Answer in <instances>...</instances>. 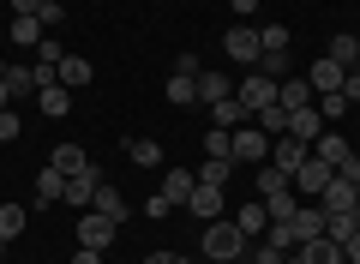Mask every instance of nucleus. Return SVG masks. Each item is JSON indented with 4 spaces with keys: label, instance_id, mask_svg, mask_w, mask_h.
<instances>
[{
    "label": "nucleus",
    "instance_id": "5701e85b",
    "mask_svg": "<svg viewBox=\"0 0 360 264\" xmlns=\"http://www.w3.org/2000/svg\"><path fill=\"white\" fill-rule=\"evenodd\" d=\"M319 210H354V187H348V180H342V175H336V180H330V187H324V192H319Z\"/></svg>",
    "mask_w": 360,
    "mask_h": 264
},
{
    "label": "nucleus",
    "instance_id": "58836bf2",
    "mask_svg": "<svg viewBox=\"0 0 360 264\" xmlns=\"http://www.w3.org/2000/svg\"><path fill=\"white\" fill-rule=\"evenodd\" d=\"M18 132H25V120H18V114H13V108H0V144H13V139H18Z\"/></svg>",
    "mask_w": 360,
    "mask_h": 264
},
{
    "label": "nucleus",
    "instance_id": "0eeeda50",
    "mask_svg": "<svg viewBox=\"0 0 360 264\" xmlns=\"http://www.w3.org/2000/svg\"><path fill=\"white\" fill-rule=\"evenodd\" d=\"M234 96H240V108H246V114H258V108H270V102H276V78H264V73H246Z\"/></svg>",
    "mask_w": 360,
    "mask_h": 264
},
{
    "label": "nucleus",
    "instance_id": "4d7b16f0",
    "mask_svg": "<svg viewBox=\"0 0 360 264\" xmlns=\"http://www.w3.org/2000/svg\"><path fill=\"white\" fill-rule=\"evenodd\" d=\"M283 264H288V258H283Z\"/></svg>",
    "mask_w": 360,
    "mask_h": 264
},
{
    "label": "nucleus",
    "instance_id": "cd10ccee",
    "mask_svg": "<svg viewBox=\"0 0 360 264\" xmlns=\"http://www.w3.org/2000/svg\"><path fill=\"white\" fill-rule=\"evenodd\" d=\"M162 96L174 102V108H193V102H198V78H180V73H174V78L162 84Z\"/></svg>",
    "mask_w": 360,
    "mask_h": 264
},
{
    "label": "nucleus",
    "instance_id": "aec40b11",
    "mask_svg": "<svg viewBox=\"0 0 360 264\" xmlns=\"http://www.w3.org/2000/svg\"><path fill=\"white\" fill-rule=\"evenodd\" d=\"M49 163H54V168H60V175H66V180H72V175H84V168H96V163H90V156H84V151H78V144H54V156H49Z\"/></svg>",
    "mask_w": 360,
    "mask_h": 264
},
{
    "label": "nucleus",
    "instance_id": "6ab92c4d",
    "mask_svg": "<svg viewBox=\"0 0 360 264\" xmlns=\"http://www.w3.org/2000/svg\"><path fill=\"white\" fill-rule=\"evenodd\" d=\"M6 90L13 102H37V66H6Z\"/></svg>",
    "mask_w": 360,
    "mask_h": 264
},
{
    "label": "nucleus",
    "instance_id": "3c124183",
    "mask_svg": "<svg viewBox=\"0 0 360 264\" xmlns=\"http://www.w3.org/2000/svg\"><path fill=\"white\" fill-rule=\"evenodd\" d=\"M0 108H13V90H6V78H0Z\"/></svg>",
    "mask_w": 360,
    "mask_h": 264
},
{
    "label": "nucleus",
    "instance_id": "4c0bfd02",
    "mask_svg": "<svg viewBox=\"0 0 360 264\" xmlns=\"http://www.w3.org/2000/svg\"><path fill=\"white\" fill-rule=\"evenodd\" d=\"M37 18H42V30H54V25H66V6H60V0H42Z\"/></svg>",
    "mask_w": 360,
    "mask_h": 264
},
{
    "label": "nucleus",
    "instance_id": "c03bdc74",
    "mask_svg": "<svg viewBox=\"0 0 360 264\" xmlns=\"http://www.w3.org/2000/svg\"><path fill=\"white\" fill-rule=\"evenodd\" d=\"M336 175H342V180H348V187H360V156H348V163H342V168H336Z\"/></svg>",
    "mask_w": 360,
    "mask_h": 264
},
{
    "label": "nucleus",
    "instance_id": "2eb2a0df",
    "mask_svg": "<svg viewBox=\"0 0 360 264\" xmlns=\"http://www.w3.org/2000/svg\"><path fill=\"white\" fill-rule=\"evenodd\" d=\"M312 156H319V163H330V168H342L348 156H354V144H348L342 132H319V139H312Z\"/></svg>",
    "mask_w": 360,
    "mask_h": 264
},
{
    "label": "nucleus",
    "instance_id": "9d476101",
    "mask_svg": "<svg viewBox=\"0 0 360 264\" xmlns=\"http://www.w3.org/2000/svg\"><path fill=\"white\" fill-rule=\"evenodd\" d=\"M96 187H103V168H84V175H72V180H66V199H60V204H72V210H90Z\"/></svg>",
    "mask_w": 360,
    "mask_h": 264
},
{
    "label": "nucleus",
    "instance_id": "dca6fc26",
    "mask_svg": "<svg viewBox=\"0 0 360 264\" xmlns=\"http://www.w3.org/2000/svg\"><path fill=\"white\" fill-rule=\"evenodd\" d=\"M360 234V210H324V240H354Z\"/></svg>",
    "mask_w": 360,
    "mask_h": 264
},
{
    "label": "nucleus",
    "instance_id": "f3484780",
    "mask_svg": "<svg viewBox=\"0 0 360 264\" xmlns=\"http://www.w3.org/2000/svg\"><path fill=\"white\" fill-rule=\"evenodd\" d=\"M66 199V175H60V168H42V175H37V210H49V204H60Z\"/></svg>",
    "mask_w": 360,
    "mask_h": 264
},
{
    "label": "nucleus",
    "instance_id": "423d86ee",
    "mask_svg": "<svg viewBox=\"0 0 360 264\" xmlns=\"http://www.w3.org/2000/svg\"><path fill=\"white\" fill-rule=\"evenodd\" d=\"M307 156H312V144H307V139H295V132H283V139H270V163L283 168L288 180H295V168L307 163Z\"/></svg>",
    "mask_w": 360,
    "mask_h": 264
},
{
    "label": "nucleus",
    "instance_id": "c85d7f7f",
    "mask_svg": "<svg viewBox=\"0 0 360 264\" xmlns=\"http://www.w3.org/2000/svg\"><path fill=\"white\" fill-rule=\"evenodd\" d=\"M90 78H96V66H90L84 54H66V61H60V84H66V90H72V84H90Z\"/></svg>",
    "mask_w": 360,
    "mask_h": 264
},
{
    "label": "nucleus",
    "instance_id": "09e8293b",
    "mask_svg": "<svg viewBox=\"0 0 360 264\" xmlns=\"http://www.w3.org/2000/svg\"><path fill=\"white\" fill-rule=\"evenodd\" d=\"M229 6H234V18H252L258 13V0H229Z\"/></svg>",
    "mask_w": 360,
    "mask_h": 264
},
{
    "label": "nucleus",
    "instance_id": "ea45409f",
    "mask_svg": "<svg viewBox=\"0 0 360 264\" xmlns=\"http://www.w3.org/2000/svg\"><path fill=\"white\" fill-rule=\"evenodd\" d=\"M168 210H174V204H168V199H162V192H150V199H144V216H150V222H162V216H168Z\"/></svg>",
    "mask_w": 360,
    "mask_h": 264
},
{
    "label": "nucleus",
    "instance_id": "393cba45",
    "mask_svg": "<svg viewBox=\"0 0 360 264\" xmlns=\"http://www.w3.org/2000/svg\"><path fill=\"white\" fill-rule=\"evenodd\" d=\"M127 156H132V168H162V144L156 139H127Z\"/></svg>",
    "mask_w": 360,
    "mask_h": 264
},
{
    "label": "nucleus",
    "instance_id": "a18cd8bd",
    "mask_svg": "<svg viewBox=\"0 0 360 264\" xmlns=\"http://www.w3.org/2000/svg\"><path fill=\"white\" fill-rule=\"evenodd\" d=\"M37 6L42 0H13V18H37Z\"/></svg>",
    "mask_w": 360,
    "mask_h": 264
},
{
    "label": "nucleus",
    "instance_id": "4be33fe9",
    "mask_svg": "<svg viewBox=\"0 0 360 264\" xmlns=\"http://www.w3.org/2000/svg\"><path fill=\"white\" fill-rule=\"evenodd\" d=\"M288 132H295V139H319V132H324V114L319 108H295V114H288Z\"/></svg>",
    "mask_w": 360,
    "mask_h": 264
},
{
    "label": "nucleus",
    "instance_id": "39448f33",
    "mask_svg": "<svg viewBox=\"0 0 360 264\" xmlns=\"http://www.w3.org/2000/svg\"><path fill=\"white\" fill-rule=\"evenodd\" d=\"M234 163H252V168L270 163V139L258 126H234Z\"/></svg>",
    "mask_w": 360,
    "mask_h": 264
},
{
    "label": "nucleus",
    "instance_id": "49530a36",
    "mask_svg": "<svg viewBox=\"0 0 360 264\" xmlns=\"http://www.w3.org/2000/svg\"><path fill=\"white\" fill-rule=\"evenodd\" d=\"M144 264H193V258H180V252H150Z\"/></svg>",
    "mask_w": 360,
    "mask_h": 264
},
{
    "label": "nucleus",
    "instance_id": "f257e3e1",
    "mask_svg": "<svg viewBox=\"0 0 360 264\" xmlns=\"http://www.w3.org/2000/svg\"><path fill=\"white\" fill-rule=\"evenodd\" d=\"M246 246H252V240H246L240 228L229 222V216L205 222V234H198V252H205L210 264H240V258H246Z\"/></svg>",
    "mask_w": 360,
    "mask_h": 264
},
{
    "label": "nucleus",
    "instance_id": "7ed1b4c3",
    "mask_svg": "<svg viewBox=\"0 0 360 264\" xmlns=\"http://www.w3.org/2000/svg\"><path fill=\"white\" fill-rule=\"evenodd\" d=\"M330 180H336V168L319 163V156H307V163L295 168V199H300V204H319V192L330 187Z\"/></svg>",
    "mask_w": 360,
    "mask_h": 264
},
{
    "label": "nucleus",
    "instance_id": "8fccbe9b",
    "mask_svg": "<svg viewBox=\"0 0 360 264\" xmlns=\"http://www.w3.org/2000/svg\"><path fill=\"white\" fill-rule=\"evenodd\" d=\"M72 264H103V252H90V246H78V258Z\"/></svg>",
    "mask_w": 360,
    "mask_h": 264
},
{
    "label": "nucleus",
    "instance_id": "5fc2aeb1",
    "mask_svg": "<svg viewBox=\"0 0 360 264\" xmlns=\"http://www.w3.org/2000/svg\"><path fill=\"white\" fill-rule=\"evenodd\" d=\"M0 204H6V199H0Z\"/></svg>",
    "mask_w": 360,
    "mask_h": 264
},
{
    "label": "nucleus",
    "instance_id": "a211bd4d",
    "mask_svg": "<svg viewBox=\"0 0 360 264\" xmlns=\"http://www.w3.org/2000/svg\"><path fill=\"white\" fill-rule=\"evenodd\" d=\"M37 108L49 114V120H66V108H72V90H66V84H42V90H37Z\"/></svg>",
    "mask_w": 360,
    "mask_h": 264
},
{
    "label": "nucleus",
    "instance_id": "b1692460",
    "mask_svg": "<svg viewBox=\"0 0 360 264\" xmlns=\"http://www.w3.org/2000/svg\"><path fill=\"white\" fill-rule=\"evenodd\" d=\"M90 210H103V216H115V222H127V199H120V187H96V199H90Z\"/></svg>",
    "mask_w": 360,
    "mask_h": 264
},
{
    "label": "nucleus",
    "instance_id": "6e6552de",
    "mask_svg": "<svg viewBox=\"0 0 360 264\" xmlns=\"http://www.w3.org/2000/svg\"><path fill=\"white\" fill-rule=\"evenodd\" d=\"M342 78H348V66H336L330 54H319V61L307 66V84H312V96H324V90H342Z\"/></svg>",
    "mask_w": 360,
    "mask_h": 264
},
{
    "label": "nucleus",
    "instance_id": "412c9836",
    "mask_svg": "<svg viewBox=\"0 0 360 264\" xmlns=\"http://www.w3.org/2000/svg\"><path fill=\"white\" fill-rule=\"evenodd\" d=\"M246 120H252V114L240 108V96H222V102H210V126H229V132H234V126H246Z\"/></svg>",
    "mask_w": 360,
    "mask_h": 264
},
{
    "label": "nucleus",
    "instance_id": "7c9ffc66",
    "mask_svg": "<svg viewBox=\"0 0 360 264\" xmlns=\"http://www.w3.org/2000/svg\"><path fill=\"white\" fill-rule=\"evenodd\" d=\"M324 54H330L336 66H360V37H330V42H324Z\"/></svg>",
    "mask_w": 360,
    "mask_h": 264
},
{
    "label": "nucleus",
    "instance_id": "de8ad7c7",
    "mask_svg": "<svg viewBox=\"0 0 360 264\" xmlns=\"http://www.w3.org/2000/svg\"><path fill=\"white\" fill-rule=\"evenodd\" d=\"M342 264H360V234H354V240H342Z\"/></svg>",
    "mask_w": 360,
    "mask_h": 264
},
{
    "label": "nucleus",
    "instance_id": "20e7f679",
    "mask_svg": "<svg viewBox=\"0 0 360 264\" xmlns=\"http://www.w3.org/2000/svg\"><path fill=\"white\" fill-rule=\"evenodd\" d=\"M222 49H229V61H240V66H258V54H264V42H258V25H229V37H222Z\"/></svg>",
    "mask_w": 360,
    "mask_h": 264
},
{
    "label": "nucleus",
    "instance_id": "f8f14e48",
    "mask_svg": "<svg viewBox=\"0 0 360 264\" xmlns=\"http://www.w3.org/2000/svg\"><path fill=\"white\" fill-rule=\"evenodd\" d=\"M186 216H198V222H217V216H222V187H205V180H198L193 199H186Z\"/></svg>",
    "mask_w": 360,
    "mask_h": 264
},
{
    "label": "nucleus",
    "instance_id": "c9c22d12",
    "mask_svg": "<svg viewBox=\"0 0 360 264\" xmlns=\"http://www.w3.org/2000/svg\"><path fill=\"white\" fill-rule=\"evenodd\" d=\"M258 42L264 54H288V25H258Z\"/></svg>",
    "mask_w": 360,
    "mask_h": 264
},
{
    "label": "nucleus",
    "instance_id": "9b49d317",
    "mask_svg": "<svg viewBox=\"0 0 360 264\" xmlns=\"http://www.w3.org/2000/svg\"><path fill=\"white\" fill-rule=\"evenodd\" d=\"M276 102H283V108L295 114V108H312V102H319V96H312V84H307V73H288L283 84H276Z\"/></svg>",
    "mask_w": 360,
    "mask_h": 264
},
{
    "label": "nucleus",
    "instance_id": "2f4dec72",
    "mask_svg": "<svg viewBox=\"0 0 360 264\" xmlns=\"http://www.w3.org/2000/svg\"><path fill=\"white\" fill-rule=\"evenodd\" d=\"M205 156H222V163H234V132H229V126H210V132H205Z\"/></svg>",
    "mask_w": 360,
    "mask_h": 264
},
{
    "label": "nucleus",
    "instance_id": "37998d69",
    "mask_svg": "<svg viewBox=\"0 0 360 264\" xmlns=\"http://www.w3.org/2000/svg\"><path fill=\"white\" fill-rule=\"evenodd\" d=\"M342 96H348V102H360V66H348V78H342Z\"/></svg>",
    "mask_w": 360,
    "mask_h": 264
},
{
    "label": "nucleus",
    "instance_id": "1a4fd4ad",
    "mask_svg": "<svg viewBox=\"0 0 360 264\" xmlns=\"http://www.w3.org/2000/svg\"><path fill=\"white\" fill-rule=\"evenodd\" d=\"M229 222L240 228L246 240H264V234H270V210H264V199H252V204H240V210H234Z\"/></svg>",
    "mask_w": 360,
    "mask_h": 264
},
{
    "label": "nucleus",
    "instance_id": "72a5a7b5",
    "mask_svg": "<svg viewBox=\"0 0 360 264\" xmlns=\"http://www.w3.org/2000/svg\"><path fill=\"white\" fill-rule=\"evenodd\" d=\"M229 168H234V163H222V156H205V163H198V180H205V187H229Z\"/></svg>",
    "mask_w": 360,
    "mask_h": 264
},
{
    "label": "nucleus",
    "instance_id": "6e6d98bb",
    "mask_svg": "<svg viewBox=\"0 0 360 264\" xmlns=\"http://www.w3.org/2000/svg\"><path fill=\"white\" fill-rule=\"evenodd\" d=\"M354 37H360V30H354Z\"/></svg>",
    "mask_w": 360,
    "mask_h": 264
},
{
    "label": "nucleus",
    "instance_id": "e433bc0d",
    "mask_svg": "<svg viewBox=\"0 0 360 264\" xmlns=\"http://www.w3.org/2000/svg\"><path fill=\"white\" fill-rule=\"evenodd\" d=\"M60 61H66V49H60L54 37H42V42H37V66H49V73H60Z\"/></svg>",
    "mask_w": 360,
    "mask_h": 264
},
{
    "label": "nucleus",
    "instance_id": "a878e982",
    "mask_svg": "<svg viewBox=\"0 0 360 264\" xmlns=\"http://www.w3.org/2000/svg\"><path fill=\"white\" fill-rule=\"evenodd\" d=\"M252 120H258V132H264V139H283V132H288V108H283V102H270V108H258Z\"/></svg>",
    "mask_w": 360,
    "mask_h": 264
},
{
    "label": "nucleus",
    "instance_id": "864d4df0",
    "mask_svg": "<svg viewBox=\"0 0 360 264\" xmlns=\"http://www.w3.org/2000/svg\"><path fill=\"white\" fill-rule=\"evenodd\" d=\"M0 78H6V61H0Z\"/></svg>",
    "mask_w": 360,
    "mask_h": 264
},
{
    "label": "nucleus",
    "instance_id": "603ef678",
    "mask_svg": "<svg viewBox=\"0 0 360 264\" xmlns=\"http://www.w3.org/2000/svg\"><path fill=\"white\" fill-rule=\"evenodd\" d=\"M354 210H360V187H354Z\"/></svg>",
    "mask_w": 360,
    "mask_h": 264
},
{
    "label": "nucleus",
    "instance_id": "79ce46f5",
    "mask_svg": "<svg viewBox=\"0 0 360 264\" xmlns=\"http://www.w3.org/2000/svg\"><path fill=\"white\" fill-rule=\"evenodd\" d=\"M174 73H180V78H198L205 66H198V54H180V61H174Z\"/></svg>",
    "mask_w": 360,
    "mask_h": 264
},
{
    "label": "nucleus",
    "instance_id": "f03ea898",
    "mask_svg": "<svg viewBox=\"0 0 360 264\" xmlns=\"http://www.w3.org/2000/svg\"><path fill=\"white\" fill-rule=\"evenodd\" d=\"M115 234H120V222H115V216H103V210H78V246L108 252V246H115Z\"/></svg>",
    "mask_w": 360,
    "mask_h": 264
},
{
    "label": "nucleus",
    "instance_id": "ddd939ff",
    "mask_svg": "<svg viewBox=\"0 0 360 264\" xmlns=\"http://www.w3.org/2000/svg\"><path fill=\"white\" fill-rule=\"evenodd\" d=\"M288 264H342V246H336V240H307V246H295L288 252Z\"/></svg>",
    "mask_w": 360,
    "mask_h": 264
},
{
    "label": "nucleus",
    "instance_id": "473e14b6",
    "mask_svg": "<svg viewBox=\"0 0 360 264\" xmlns=\"http://www.w3.org/2000/svg\"><path fill=\"white\" fill-rule=\"evenodd\" d=\"M312 108H319V114H324V120H342V114H348V108H354V102H348V96H342V90H324V96H319V102H312Z\"/></svg>",
    "mask_w": 360,
    "mask_h": 264
},
{
    "label": "nucleus",
    "instance_id": "f704fd0d",
    "mask_svg": "<svg viewBox=\"0 0 360 264\" xmlns=\"http://www.w3.org/2000/svg\"><path fill=\"white\" fill-rule=\"evenodd\" d=\"M13 42L18 49H37L42 42V18H13Z\"/></svg>",
    "mask_w": 360,
    "mask_h": 264
},
{
    "label": "nucleus",
    "instance_id": "c756f323",
    "mask_svg": "<svg viewBox=\"0 0 360 264\" xmlns=\"http://www.w3.org/2000/svg\"><path fill=\"white\" fill-rule=\"evenodd\" d=\"M222 96H234V90H229V73H198V102L210 108V102H222Z\"/></svg>",
    "mask_w": 360,
    "mask_h": 264
},
{
    "label": "nucleus",
    "instance_id": "a19ab883",
    "mask_svg": "<svg viewBox=\"0 0 360 264\" xmlns=\"http://www.w3.org/2000/svg\"><path fill=\"white\" fill-rule=\"evenodd\" d=\"M246 252H252V264H283V258H288V252H276L270 240H264V246H246Z\"/></svg>",
    "mask_w": 360,
    "mask_h": 264
},
{
    "label": "nucleus",
    "instance_id": "4468645a",
    "mask_svg": "<svg viewBox=\"0 0 360 264\" xmlns=\"http://www.w3.org/2000/svg\"><path fill=\"white\" fill-rule=\"evenodd\" d=\"M193 187H198V175H193V168H168V175H162V187H156V192H162L168 204H180V210H186Z\"/></svg>",
    "mask_w": 360,
    "mask_h": 264
},
{
    "label": "nucleus",
    "instance_id": "bb28decb",
    "mask_svg": "<svg viewBox=\"0 0 360 264\" xmlns=\"http://www.w3.org/2000/svg\"><path fill=\"white\" fill-rule=\"evenodd\" d=\"M25 222H30V210H25V204H0V240H6V246H13V240L25 234Z\"/></svg>",
    "mask_w": 360,
    "mask_h": 264
}]
</instances>
